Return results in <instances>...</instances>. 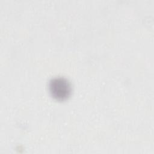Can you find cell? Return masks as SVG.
Segmentation results:
<instances>
[{"instance_id": "obj_1", "label": "cell", "mask_w": 154, "mask_h": 154, "mask_svg": "<svg viewBox=\"0 0 154 154\" xmlns=\"http://www.w3.org/2000/svg\"><path fill=\"white\" fill-rule=\"evenodd\" d=\"M49 89L51 96L60 101L67 99L72 90L70 82L63 77L52 78L49 83Z\"/></svg>"}]
</instances>
